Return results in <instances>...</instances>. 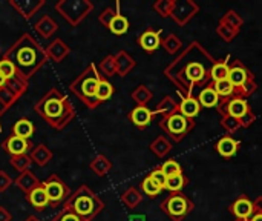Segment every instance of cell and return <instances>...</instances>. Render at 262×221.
Segmentation results:
<instances>
[{
	"label": "cell",
	"instance_id": "7bdbcfd3",
	"mask_svg": "<svg viewBox=\"0 0 262 221\" xmlns=\"http://www.w3.org/2000/svg\"><path fill=\"white\" fill-rule=\"evenodd\" d=\"M132 98L138 103V106H144V105H146V102L150 98V92H149L144 86H140L138 89H135V91H134Z\"/></svg>",
	"mask_w": 262,
	"mask_h": 221
},
{
	"label": "cell",
	"instance_id": "2e32d148",
	"mask_svg": "<svg viewBox=\"0 0 262 221\" xmlns=\"http://www.w3.org/2000/svg\"><path fill=\"white\" fill-rule=\"evenodd\" d=\"M29 157H31L34 165H37L38 168H45L48 163H51L54 154H52V151L46 145L40 143V145L32 148V151L29 152Z\"/></svg>",
	"mask_w": 262,
	"mask_h": 221
},
{
	"label": "cell",
	"instance_id": "7a4b0ae2",
	"mask_svg": "<svg viewBox=\"0 0 262 221\" xmlns=\"http://www.w3.org/2000/svg\"><path fill=\"white\" fill-rule=\"evenodd\" d=\"M34 111L55 131L64 129L75 118V109L72 103L57 88L49 89L34 105Z\"/></svg>",
	"mask_w": 262,
	"mask_h": 221
},
{
	"label": "cell",
	"instance_id": "6da1fadb",
	"mask_svg": "<svg viewBox=\"0 0 262 221\" xmlns=\"http://www.w3.org/2000/svg\"><path fill=\"white\" fill-rule=\"evenodd\" d=\"M3 58L12 62L17 69V74L25 80L34 77L48 62L45 48L28 32L21 34L9 46V49H6Z\"/></svg>",
	"mask_w": 262,
	"mask_h": 221
},
{
	"label": "cell",
	"instance_id": "ab89813d",
	"mask_svg": "<svg viewBox=\"0 0 262 221\" xmlns=\"http://www.w3.org/2000/svg\"><path fill=\"white\" fill-rule=\"evenodd\" d=\"M213 89L216 91V94H218V95L229 97V95H232V94H233V89H235V88H233V85L229 82V78H226V80H220V82H216Z\"/></svg>",
	"mask_w": 262,
	"mask_h": 221
},
{
	"label": "cell",
	"instance_id": "e575fe53",
	"mask_svg": "<svg viewBox=\"0 0 262 221\" xmlns=\"http://www.w3.org/2000/svg\"><path fill=\"white\" fill-rule=\"evenodd\" d=\"M229 71H230V68L227 66V63L220 62V63H216V65L212 68L210 75H212V78H213L215 82H220V80H226V78L229 77Z\"/></svg>",
	"mask_w": 262,
	"mask_h": 221
},
{
	"label": "cell",
	"instance_id": "e0dca14e",
	"mask_svg": "<svg viewBox=\"0 0 262 221\" xmlns=\"http://www.w3.org/2000/svg\"><path fill=\"white\" fill-rule=\"evenodd\" d=\"M26 200L37 211H43V209H46L49 206V200H48V195H46V191H45L43 185H40L38 188H35L34 191H31L26 195Z\"/></svg>",
	"mask_w": 262,
	"mask_h": 221
},
{
	"label": "cell",
	"instance_id": "4dcf8cb0",
	"mask_svg": "<svg viewBox=\"0 0 262 221\" xmlns=\"http://www.w3.org/2000/svg\"><path fill=\"white\" fill-rule=\"evenodd\" d=\"M232 211L238 218H247L253 212V205L247 198H241L233 205Z\"/></svg>",
	"mask_w": 262,
	"mask_h": 221
},
{
	"label": "cell",
	"instance_id": "f1b7e54d",
	"mask_svg": "<svg viewBox=\"0 0 262 221\" xmlns=\"http://www.w3.org/2000/svg\"><path fill=\"white\" fill-rule=\"evenodd\" d=\"M9 165L17 171V172H25V171H29L31 165H32V160L29 157V154H23V155H12L9 158Z\"/></svg>",
	"mask_w": 262,
	"mask_h": 221
},
{
	"label": "cell",
	"instance_id": "d4e9b609",
	"mask_svg": "<svg viewBox=\"0 0 262 221\" xmlns=\"http://www.w3.org/2000/svg\"><path fill=\"white\" fill-rule=\"evenodd\" d=\"M247 77H249V74H247V71L243 68V66H233V68H230V71H229V82L233 85V88H236V86H243V85H246V82H247Z\"/></svg>",
	"mask_w": 262,
	"mask_h": 221
},
{
	"label": "cell",
	"instance_id": "4fadbf2b",
	"mask_svg": "<svg viewBox=\"0 0 262 221\" xmlns=\"http://www.w3.org/2000/svg\"><path fill=\"white\" fill-rule=\"evenodd\" d=\"M58 29V23L51 17V15H41L38 22L34 25V31L41 37V38H49L52 37Z\"/></svg>",
	"mask_w": 262,
	"mask_h": 221
},
{
	"label": "cell",
	"instance_id": "9a60e30c",
	"mask_svg": "<svg viewBox=\"0 0 262 221\" xmlns=\"http://www.w3.org/2000/svg\"><path fill=\"white\" fill-rule=\"evenodd\" d=\"M138 45L146 51V52H154L155 49H158V46L161 45V37L160 32L155 29H147L144 31L140 37H138Z\"/></svg>",
	"mask_w": 262,
	"mask_h": 221
},
{
	"label": "cell",
	"instance_id": "603a6c76",
	"mask_svg": "<svg viewBox=\"0 0 262 221\" xmlns=\"http://www.w3.org/2000/svg\"><path fill=\"white\" fill-rule=\"evenodd\" d=\"M6 88H8L14 95H17V97L20 98V97H21L23 94H26V91H28V80L21 78V77L17 74L15 77L6 80Z\"/></svg>",
	"mask_w": 262,
	"mask_h": 221
},
{
	"label": "cell",
	"instance_id": "74e56055",
	"mask_svg": "<svg viewBox=\"0 0 262 221\" xmlns=\"http://www.w3.org/2000/svg\"><path fill=\"white\" fill-rule=\"evenodd\" d=\"M184 185H186V178H184L183 174H181V175L169 177L167 182H166V188H164V189L172 191V192H178V191H181V189L184 188Z\"/></svg>",
	"mask_w": 262,
	"mask_h": 221
},
{
	"label": "cell",
	"instance_id": "f907efd6",
	"mask_svg": "<svg viewBox=\"0 0 262 221\" xmlns=\"http://www.w3.org/2000/svg\"><path fill=\"white\" fill-rule=\"evenodd\" d=\"M252 221H262V215H256V217H255Z\"/></svg>",
	"mask_w": 262,
	"mask_h": 221
},
{
	"label": "cell",
	"instance_id": "44dd1931",
	"mask_svg": "<svg viewBox=\"0 0 262 221\" xmlns=\"http://www.w3.org/2000/svg\"><path fill=\"white\" fill-rule=\"evenodd\" d=\"M18 102V97L14 95L8 88L6 85L0 88V118L8 112L9 108H12L15 103Z\"/></svg>",
	"mask_w": 262,
	"mask_h": 221
},
{
	"label": "cell",
	"instance_id": "b9f144b4",
	"mask_svg": "<svg viewBox=\"0 0 262 221\" xmlns=\"http://www.w3.org/2000/svg\"><path fill=\"white\" fill-rule=\"evenodd\" d=\"M161 171L166 174V177H175V175H181V166L175 162V160H167L166 163H163Z\"/></svg>",
	"mask_w": 262,
	"mask_h": 221
},
{
	"label": "cell",
	"instance_id": "c3c4849f",
	"mask_svg": "<svg viewBox=\"0 0 262 221\" xmlns=\"http://www.w3.org/2000/svg\"><path fill=\"white\" fill-rule=\"evenodd\" d=\"M5 85H6V78L0 74V88H2V86H5Z\"/></svg>",
	"mask_w": 262,
	"mask_h": 221
},
{
	"label": "cell",
	"instance_id": "7c38bea8",
	"mask_svg": "<svg viewBox=\"0 0 262 221\" xmlns=\"http://www.w3.org/2000/svg\"><path fill=\"white\" fill-rule=\"evenodd\" d=\"M14 185H15L25 195H28L31 191H34L35 188H38V186L41 185V182L35 177L34 172L25 171V172H21V174L14 180Z\"/></svg>",
	"mask_w": 262,
	"mask_h": 221
},
{
	"label": "cell",
	"instance_id": "7dc6e473",
	"mask_svg": "<svg viewBox=\"0 0 262 221\" xmlns=\"http://www.w3.org/2000/svg\"><path fill=\"white\" fill-rule=\"evenodd\" d=\"M11 220H12L11 212H9L5 206H0V221H11Z\"/></svg>",
	"mask_w": 262,
	"mask_h": 221
},
{
	"label": "cell",
	"instance_id": "60d3db41",
	"mask_svg": "<svg viewBox=\"0 0 262 221\" xmlns=\"http://www.w3.org/2000/svg\"><path fill=\"white\" fill-rule=\"evenodd\" d=\"M186 75H187L190 80H193V82L201 80V78L204 77V68H203L201 65H198V63H190V65L186 68Z\"/></svg>",
	"mask_w": 262,
	"mask_h": 221
},
{
	"label": "cell",
	"instance_id": "f6af8a7d",
	"mask_svg": "<svg viewBox=\"0 0 262 221\" xmlns=\"http://www.w3.org/2000/svg\"><path fill=\"white\" fill-rule=\"evenodd\" d=\"M12 183H14V182H12V178H11L5 171H0V194L6 192Z\"/></svg>",
	"mask_w": 262,
	"mask_h": 221
},
{
	"label": "cell",
	"instance_id": "9c48e42d",
	"mask_svg": "<svg viewBox=\"0 0 262 221\" xmlns=\"http://www.w3.org/2000/svg\"><path fill=\"white\" fill-rule=\"evenodd\" d=\"M161 126H163L170 135H173L175 138H178V137H181L183 134L187 132V129H189V122H187V118H186L184 115H181V114H172V115H169L167 118H164V120L161 122Z\"/></svg>",
	"mask_w": 262,
	"mask_h": 221
},
{
	"label": "cell",
	"instance_id": "484cf974",
	"mask_svg": "<svg viewBox=\"0 0 262 221\" xmlns=\"http://www.w3.org/2000/svg\"><path fill=\"white\" fill-rule=\"evenodd\" d=\"M198 102L204 108H215L220 103V95L216 94V91L213 88H206L201 91Z\"/></svg>",
	"mask_w": 262,
	"mask_h": 221
},
{
	"label": "cell",
	"instance_id": "8992f818",
	"mask_svg": "<svg viewBox=\"0 0 262 221\" xmlns=\"http://www.w3.org/2000/svg\"><path fill=\"white\" fill-rule=\"evenodd\" d=\"M41 185H43V188L46 191L51 208H58L60 205H64V202L71 195L69 186L55 174L49 175L45 182H41Z\"/></svg>",
	"mask_w": 262,
	"mask_h": 221
},
{
	"label": "cell",
	"instance_id": "681fc988",
	"mask_svg": "<svg viewBox=\"0 0 262 221\" xmlns=\"http://www.w3.org/2000/svg\"><path fill=\"white\" fill-rule=\"evenodd\" d=\"M25 221H40V220H38L37 217H34V215H29V217H28Z\"/></svg>",
	"mask_w": 262,
	"mask_h": 221
},
{
	"label": "cell",
	"instance_id": "cb8c5ba5",
	"mask_svg": "<svg viewBox=\"0 0 262 221\" xmlns=\"http://www.w3.org/2000/svg\"><path fill=\"white\" fill-rule=\"evenodd\" d=\"M98 71L101 74V77L109 78L112 75L117 74V62H115V55H107L104 57L100 65H98Z\"/></svg>",
	"mask_w": 262,
	"mask_h": 221
},
{
	"label": "cell",
	"instance_id": "ac0fdd59",
	"mask_svg": "<svg viewBox=\"0 0 262 221\" xmlns=\"http://www.w3.org/2000/svg\"><path fill=\"white\" fill-rule=\"evenodd\" d=\"M34 131H35V128H34L32 122L28 120V118H20V120H17V122L12 125V128H11V134H12V135L20 137V138H26V140H29V138L32 137Z\"/></svg>",
	"mask_w": 262,
	"mask_h": 221
},
{
	"label": "cell",
	"instance_id": "ba28073f",
	"mask_svg": "<svg viewBox=\"0 0 262 221\" xmlns=\"http://www.w3.org/2000/svg\"><path fill=\"white\" fill-rule=\"evenodd\" d=\"M2 148H3L5 152H8L12 157V155H23V154L31 152L32 148H34V145L31 143V140L20 138V137H15V135L11 134L8 138L3 140Z\"/></svg>",
	"mask_w": 262,
	"mask_h": 221
},
{
	"label": "cell",
	"instance_id": "52a82bcc",
	"mask_svg": "<svg viewBox=\"0 0 262 221\" xmlns=\"http://www.w3.org/2000/svg\"><path fill=\"white\" fill-rule=\"evenodd\" d=\"M161 208H163V211L169 215V217H172L173 220H181L189 211H190V205H189V202H187V198L184 197V195H181V194H173V195H170L163 205H161Z\"/></svg>",
	"mask_w": 262,
	"mask_h": 221
},
{
	"label": "cell",
	"instance_id": "f35d334b",
	"mask_svg": "<svg viewBox=\"0 0 262 221\" xmlns=\"http://www.w3.org/2000/svg\"><path fill=\"white\" fill-rule=\"evenodd\" d=\"M0 74H2L6 80H9V78H12V77L17 75V69H15V66L12 65V62H9L8 58H3V57H2V60H0Z\"/></svg>",
	"mask_w": 262,
	"mask_h": 221
},
{
	"label": "cell",
	"instance_id": "5bb4252c",
	"mask_svg": "<svg viewBox=\"0 0 262 221\" xmlns=\"http://www.w3.org/2000/svg\"><path fill=\"white\" fill-rule=\"evenodd\" d=\"M152 111L146 106H137L129 112V120L138 128V129H144L149 126V123L152 122Z\"/></svg>",
	"mask_w": 262,
	"mask_h": 221
},
{
	"label": "cell",
	"instance_id": "f546056e",
	"mask_svg": "<svg viewBox=\"0 0 262 221\" xmlns=\"http://www.w3.org/2000/svg\"><path fill=\"white\" fill-rule=\"evenodd\" d=\"M107 29H111V32L115 34V35H123V34H126L127 29H129V22H127V18H126L124 15L117 14V15L114 17V20L111 22V25H109Z\"/></svg>",
	"mask_w": 262,
	"mask_h": 221
},
{
	"label": "cell",
	"instance_id": "8fae6325",
	"mask_svg": "<svg viewBox=\"0 0 262 221\" xmlns=\"http://www.w3.org/2000/svg\"><path fill=\"white\" fill-rule=\"evenodd\" d=\"M45 52H46V57H48L51 62L60 63V62H63V60L69 55L71 49H69V46H68L61 38H54V40L49 43V46L45 48Z\"/></svg>",
	"mask_w": 262,
	"mask_h": 221
},
{
	"label": "cell",
	"instance_id": "4316f807",
	"mask_svg": "<svg viewBox=\"0 0 262 221\" xmlns=\"http://www.w3.org/2000/svg\"><path fill=\"white\" fill-rule=\"evenodd\" d=\"M218 152L223 155V157H233L235 154H236V151H238V143L233 140V138H230V137H224V138H221L220 140V143H218Z\"/></svg>",
	"mask_w": 262,
	"mask_h": 221
},
{
	"label": "cell",
	"instance_id": "d6986e66",
	"mask_svg": "<svg viewBox=\"0 0 262 221\" xmlns=\"http://www.w3.org/2000/svg\"><path fill=\"white\" fill-rule=\"evenodd\" d=\"M89 168H91V171H92L97 177H104V175H107V174L111 172L112 163H111V160H109L106 155L98 154V155L89 163Z\"/></svg>",
	"mask_w": 262,
	"mask_h": 221
},
{
	"label": "cell",
	"instance_id": "7402d4cb",
	"mask_svg": "<svg viewBox=\"0 0 262 221\" xmlns=\"http://www.w3.org/2000/svg\"><path fill=\"white\" fill-rule=\"evenodd\" d=\"M200 109H201V105L196 98H192V97H187L181 102L180 105V111H181V115H184L186 118H193L200 114Z\"/></svg>",
	"mask_w": 262,
	"mask_h": 221
},
{
	"label": "cell",
	"instance_id": "8d00e7d4",
	"mask_svg": "<svg viewBox=\"0 0 262 221\" xmlns=\"http://www.w3.org/2000/svg\"><path fill=\"white\" fill-rule=\"evenodd\" d=\"M118 3H117V8L114 9V8H106V9H103V12H100V15H98V22L104 26V28H109V25H111V22L114 20V17L117 15V14H120V11H118Z\"/></svg>",
	"mask_w": 262,
	"mask_h": 221
},
{
	"label": "cell",
	"instance_id": "83f0119b",
	"mask_svg": "<svg viewBox=\"0 0 262 221\" xmlns=\"http://www.w3.org/2000/svg\"><path fill=\"white\" fill-rule=\"evenodd\" d=\"M114 92H115L114 85H112L107 78L101 77V80H100V83H98V88H97V94H95L97 98L103 103V102L109 100V98L114 95Z\"/></svg>",
	"mask_w": 262,
	"mask_h": 221
},
{
	"label": "cell",
	"instance_id": "277c9868",
	"mask_svg": "<svg viewBox=\"0 0 262 221\" xmlns=\"http://www.w3.org/2000/svg\"><path fill=\"white\" fill-rule=\"evenodd\" d=\"M64 205L84 221H92L104 209V202L86 185H81L74 194H71Z\"/></svg>",
	"mask_w": 262,
	"mask_h": 221
},
{
	"label": "cell",
	"instance_id": "836d02e7",
	"mask_svg": "<svg viewBox=\"0 0 262 221\" xmlns=\"http://www.w3.org/2000/svg\"><path fill=\"white\" fill-rule=\"evenodd\" d=\"M141 189H143V192L147 195V197H150V198H154V197H157V195H160V192L163 191L150 177H146L144 180H143V183H141Z\"/></svg>",
	"mask_w": 262,
	"mask_h": 221
},
{
	"label": "cell",
	"instance_id": "1f68e13d",
	"mask_svg": "<svg viewBox=\"0 0 262 221\" xmlns=\"http://www.w3.org/2000/svg\"><path fill=\"white\" fill-rule=\"evenodd\" d=\"M247 112H249V106H247L246 100L235 98L229 103V114L230 115H233L236 118H243Z\"/></svg>",
	"mask_w": 262,
	"mask_h": 221
},
{
	"label": "cell",
	"instance_id": "30bf717a",
	"mask_svg": "<svg viewBox=\"0 0 262 221\" xmlns=\"http://www.w3.org/2000/svg\"><path fill=\"white\" fill-rule=\"evenodd\" d=\"M9 5L25 20H31L40 11V8L45 5V0H9Z\"/></svg>",
	"mask_w": 262,
	"mask_h": 221
},
{
	"label": "cell",
	"instance_id": "ffe728a7",
	"mask_svg": "<svg viewBox=\"0 0 262 221\" xmlns=\"http://www.w3.org/2000/svg\"><path fill=\"white\" fill-rule=\"evenodd\" d=\"M115 62H117V74L121 75V77H124L135 66L134 58L124 51H120V52L115 54Z\"/></svg>",
	"mask_w": 262,
	"mask_h": 221
},
{
	"label": "cell",
	"instance_id": "bcb514c9",
	"mask_svg": "<svg viewBox=\"0 0 262 221\" xmlns=\"http://www.w3.org/2000/svg\"><path fill=\"white\" fill-rule=\"evenodd\" d=\"M152 151L154 152H157L158 155H163L164 152H167L169 151V145L163 140V138H160V140H157L155 143H152Z\"/></svg>",
	"mask_w": 262,
	"mask_h": 221
},
{
	"label": "cell",
	"instance_id": "3957f363",
	"mask_svg": "<svg viewBox=\"0 0 262 221\" xmlns=\"http://www.w3.org/2000/svg\"><path fill=\"white\" fill-rule=\"evenodd\" d=\"M100 80H101V74L98 72L97 66L94 63H89L86 69L69 85V89L89 109H95L101 105V102L95 95Z\"/></svg>",
	"mask_w": 262,
	"mask_h": 221
},
{
	"label": "cell",
	"instance_id": "d590c367",
	"mask_svg": "<svg viewBox=\"0 0 262 221\" xmlns=\"http://www.w3.org/2000/svg\"><path fill=\"white\" fill-rule=\"evenodd\" d=\"M51 221H84L81 217H78L69 206L63 205V209L52 218Z\"/></svg>",
	"mask_w": 262,
	"mask_h": 221
},
{
	"label": "cell",
	"instance_id": "ee69618b",
	"mask_svg": "<svg viewBox=\"0 0 262 221\" xmlns=\"http://www.w3.org/2000/svg\"><path fill=\"white\" fill-rule=\"evenodd\" d=\"M149 177L161 188V189H164L166 188V182H167V177H166V174L161 171V168H157V169H154L150 174H149Z\"/></svg>",
	"mask_w": 262,
	"mask_h": 221
},
{
	"label": "cell",
	"instance_id": "5b68a950",
	"mask_svg": "<svg viewBox=\"0 0 262 221\" xmlns=\"http://www.w3.org/2000/svg\"><path fill=\"white\" fill-rule=\"evenodd\" d=\"M54 8L71 26H78L92 12L94 3L89 0H58Z\"/></svg>",
	"mask_w": 262,
	"mask_h": 221
},
{
	"label": "cell",
	"instance_id": "d6a6232c",
	"mask_svg": "<svg viewBox=\"0 0 262 221\" xmlns=\"http://www.w3.org/2000/svg\"><path fill=\"white\" fill-rule=\"evenodd\" d=\"M121 202H123L129 209H134V208H137V206L140 205V202H141V194H140L137 189L129 188V189L121 195Z\"/></svg>",
	"mask_w": 262,
	"mask_h": 221
}]
</instances>
